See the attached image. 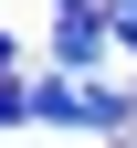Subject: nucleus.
<instances>
[{
  "label": "nucleus",
  "mask_w": 137,
  "mask_h": 148,
  "mask_svg": "<svg viewBox=\"0 0 137 148\" xmlns=\"http://www.w3.org/2000/svg\"><path fill=\"white\" fill-rule=\"evenodd\" d=\"M106 42H116V21H106V11H63V21H53V53H63L74 74H85V64H106Z\"/></svg>",
  "instance_id": "obj_1"
},
{
  "label": "nucleus",
  "mask_w": 137,
  "mask_h": 148,
  "mask_svg": "<svg viewBox=\"0 0 137 148\" xmlns=\"http://www.w3.org/2000/svg\"><path fill=\"white\" fill-rule=\"evenodd\" d=\"M85 85H32V116H42V127H85Z\"/></svg>",
  "instance_id": "obj_2"
},
{
  "label": "nucleus",
  "mask_w": 137,
  "mask_h": 148,
  "mask_svg": "<svg viewBox=\"0 0 137 148\" xmlns=\"http://www.w3.org/2000/svg\"><path fill=\"white\" fill-rule=\"evenodd\" d=\"M11 116H32V85H11V74H0V127Z\"/></svg>",
  "instance_id": "obj_3"
},
{
  "label": "nucleus",
  "mask_w": 137,
  "mask_h": 148,
  "mask_svg": "<svg viewBox=\"0 0 137 148\" xmlns=\"http://www.w3.org/2000/svg\"><path fill=\"white\" fill-rule=\"evenodd\" d=\"M116 42H127V53H137V11H116Z\"/></svg>",
  "instance_id": "obj_4"
},
{
  "label": "nucleus",
  "mask_w": 137,
  "mask_h": 148,
  "mask_svg": "<svg viewBox=\"0 0 137 148\" xmlns=\"http://www.w3.org/2000/svg\"><path fill=\"white\" fill-rule=\"evenodd\" d=\"M11 64H21V42H11V32H0V74H11Z\"/></svg>",
  "instance_id": "obj_5"
},
{
  "label": "nucleus",
  "mask_w": 137,
  "mask_h": 148,
  "mask_svg": "<svg viewBox=\"0 0 137 148\" xmlns=\"http://www.w3.org/2000/svg\"><path fill=\"white\" fill-rule=\"evenodd\" d=\"M95 11H137V0H95Z\"/></svg>",
  "instance_id": "obj_6"
},
{
  "label": "nucleus",
  "mask_w": 137,
  "mask_h": 148,
  "mask_svg": "<svg viewBox=\"0 0 137 148\" xmlns=\"http://www.w3.org/2000/svg\"><path fill=\"white\" fill-rule=\"evenodd\" d=\"M63 11H95V0H63Z\"/></svg>",
  "instance_id": "obj_7"
}]
</instances>
